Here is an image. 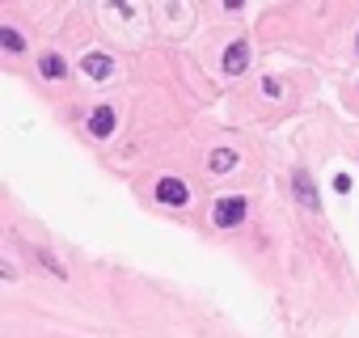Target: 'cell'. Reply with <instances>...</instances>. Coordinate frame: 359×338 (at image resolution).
Returning <instances> with one entry per match:
<instances>
[{
    "instance_id": "cell-1",
    "label": "cell",
    "mask_w": 359,
    "mask_h": 338,
    "mask_svg": "<svg viewBox=\"0 0 359 338\" xmlns=\"http://www.w3.org/2000/svg\"><path fill=\"white\" fill-rule=\"evenodd\" d=\"M212 220H216V229H237V224L245 220V199L241 195H220Z\"/></svg>"
},
{
    "instance_id": "cell-6",
    "label": "cell",
    "mask_w": 359,
    "mask_h": 338,
    "mask_svg": "<svg viewBox=\"0 0 359 338\" xmlns=\"http://www.w3.org/2000/svg\"><path fill=\"white\" fill-rule=\"evenodd\" d=\"M38 72H42L47 81H60V77H64V60H60V55H42V60H38Z\"/></svg>"
},
{
    "instance_id": "cell-8",
    "label": "cell",
    "mask_w": 359,
    "mask_h": 338,
    "mask_svg": "<svg viewBox=\"0 0 359 338\" xmlns=\"http://www.w3.org/2000/svg\"><path fill=\"white\" fill-rule=\"evenodd\" d=\"M233 165H237V152H228V148H216L212 152V174H228Z\"/></svg>"
},
{
    "instance_id": "cell-7",
    "label": "cell",
    "mask_w": 359,
    "mask_h": 338,
    "mask_svg": "<svg viewBox=\"0 0 359 338\" xmlns=\"http://www.w3.org/2000/svg\"><path fill=\"white\" fill-rule=\"evenodd\" d=\"M296 195H300V203H304V207H317V191H313L309 174H296Z\"/></svg>"
},
{
    "instance_id": "cell-5",
    "label": "cell",
    "mask_w": 359,
    "mask_h": 338,
    "mask_svg": "<svg viewBox=\"0 0 359 338\" xmlns=\"http://www.w3.org/2000/svg\"><path fill=\"white\" fill-rule=\"evenodd\" d=\"M85 72H89L93 81H106V77H110V55H89V60H85Z\"/></svg>"
},
{
    "instance_id": "cell-2",
    "label": "cell",
    "mask_w": 359,
    "mask_h": 338,
    "mask_svg": "<svg viewBox=\"0 0 359 338\" xmlns=\"http://www.w3.org/2000/svg\"><path fill=\"white\" fill-rule=\"evenodd\" d=\"M157 199H161L165 207H186V203H190V191H186L178 178H161V182H157Z\"/></svg>"
},
{
    "instance_id": "cell-4",
    "label": "cell",
    "mask_w": 359,
    "mask_h": 338,
    "mask_svg": "<svg viewBox=\"0 0 359 338\" xmlns=\"http://www.w3.org/2000/svg\"><path fill=\"white\" fill-rule=\"evenodd\" d=\"M249 68V47L245 42H233L224 51V72H245Z\"/></svg>"
},
{
    "instance_id": "cell-9",
    "label": "cell",
    "mask_w": 359,
    "mask_h": 338,
    "mask_svg": "<svg viewBox=\"0 0 359 338\" xmlns=\"http://www.w3.org/2000/svg\"><path fill=\"white\" fill-rule=\"evenodd\" d=\"M0 42H5L9 51H22V38H17V30H9V26L0 30Z\"/></svg>"
},
{
    "instance_id": "cell-3",
    "label": "cell",
    "mask_w": 359,
    "mask_h": 338,
    "mask_svg": "<svg viewBox=\"0 0 359 338\" xmlns=\"http://www.w3.org/2000/svg\"><path fill=\"white\" fill-rule=\"evenodd\" d=\"M115 131V110L110 106H97L93 115H89V136H97V140H106Z\"/></svg>"
}]
</instances>
